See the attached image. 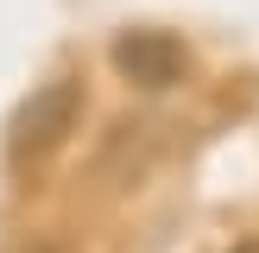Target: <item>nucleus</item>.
Wrapping results in <instances>:
<instances>
[{"instance_id":"obj_1","label":"nucleus","mask_w":259,"mask_h":253,"mask_svg":"<svg viewBox=\"0 0 259 253\" xmlns=\"http://www.w3.org/2000/svg\"><path fill=\"white\" fill-rule=\"evenodd\" d=\"M76 120H82V82L76 76H51V82H38L32 95L13 108V126H7V152L13 158H45V152H57L63 139L76 133Z\"/></svg>"},{"instance_id":"obj_2","label":"nucleus","mask_w":259,"mask_h":253,"mask_svg":"<svg viewBox=\"0 0 259 253\" xmlns=\"http://www.w3.org/2000/svg\"><path fill=\"white\" fill-rule=\"evenodd\" d=\"M108 57H114V70H120V82L146 89V95L177 89V82H184V70H190L184 38H177V32H158V25H133V32H120Z\"/></svg>"},{"instance_id":"obj_3","label":"nucleus","mask_w":259,"mask_h":253,"mask_svg":"<svg viewBox=\"0 0 259 253\" xmlns=\"http://www.w3.org/2000/svg\"><path fill=\"white\" fill-rule=\"evenodd\" d=\"M25 253H76V247H63V240H38V247H25Z\"/></svg>"},{"instance_id":"obj_4","label":"nucleus","mask_w":259,"mask_h":253,"mask_svg":"<svg viewBox=\"0 0 259 253\" xmlns=\"http://www.w3.org/2000/svg\"><path fill=\"white\" fill-rule=\"evenodd\" d=\"M228 253H259V234H247V240H234Z\"/></svg>"}]
</instances>
